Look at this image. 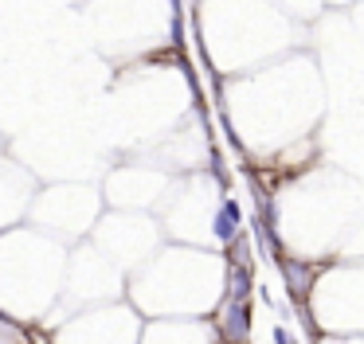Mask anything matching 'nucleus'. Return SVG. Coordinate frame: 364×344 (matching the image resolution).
<instances>
[{"label":"nucleus","mask_w":364,"mask_h":344,"mask_svg":"<svg viewBox=\"0 0 364 344\" xmlns=\"http://www.w3.org/2000/svg\"><path fill=\"white\" fill-rule=\"evenodd\" d=\"M274 344H298V340H294V333H290V328L274 325Z\"/></svg>","instance_id":"6"},{"label":"nucleus","mask_w":364,"mask_h":344,"mask_svg":"<svg viewBox=\"0 0 364 344\" xmlns=\"http://www.w3.org/2000/svg\"><path fill=\"white\" fill-rule=\"evenodd\" d=\"M223 344H251V302H220V317H216Z\"/></svg>","instance_id":"1"},{"label":"nucleus","mask_w":364,"mask_h":344,"mask_svg":"<svg viewBox=\"0 0 364 344\" xmlns=\"http://www.w3.org/2000/svg\"><path fill=\"white\" fill-rule=\"evenodd\" d=\"M274 262H278V270H282V282H286L290 297H294V302H305L310 290H314V266L290 259V254H282V259H274Z\"/></svg>","instance_id":"2"},{"label":"nucleus","mask_w":364,"mask_h":344,"mask_svg":"<svg viewBox=\"0 0 364 344\" xmlns=\"http://www.w3.org/2000/svg\"><path fill=\"white\" fill-rule=\"evenodd\" d=\"M228 262H239V266H254V262H251V239H247L243 227H239V235L228 243Z\"/></svg>","instance_id":"5"},{"label":"nucleus","mask_w":364,"mask_h":344,"mask_svg":"<svg viewBox=\"0 0 364 344\" xmlns=\"http://www.w3.org/2000/svg\"><path fill=\"white\" fill-rule=\"evenodd\" d=\"M239 227H243V208H239V200H223L220 203V211H216V223H212V231H216V239H220L223 247L231 243V239L239 235Z\"/></svg>","instance_id":"3"},{"label":"nucleus","mask_w":364,"mask_h":344,"mask_svg":"<svg viewBox=\"0 0 364 344\" xmlns=\"http://www.w3.org/2000/svg\"><path fill=\"white\" fill-rule=\"evenodd\" d=\"M251 290H254V266H239L231 262L228 266V302H251Z\"/></svg>","instance_id":"4"}]
</instances>
